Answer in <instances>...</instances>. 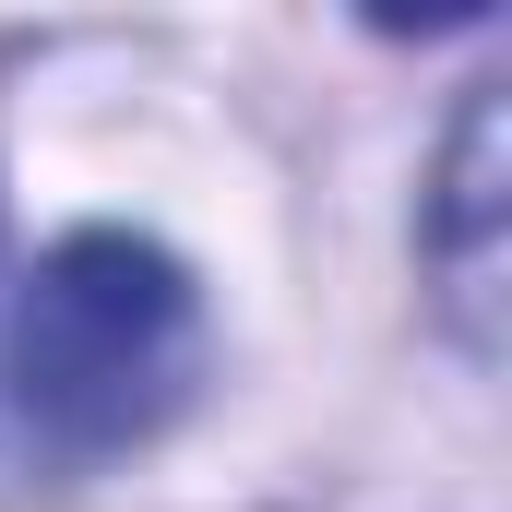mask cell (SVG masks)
Masks as SVG:
<instances>
[{"label": "cell", "mask_w": 512, "mask_h": 512, "mask_svg": "<svg viewBox=\"0 0 512 512\" xmlns=\"http://www.w3.org/2000/svg\"><path fill=\"white\" fill-rule=\"evenodd\" d=\"M191 334H203L191 274L131 227H84L24 274V298L0 322L12 417L36 441H60V453H120L179 405Z\"/></svg>", "instance_id": "obj_1"}, {"label": "cell", "mask_w": 512, "mask_h": 512, "mask_svg": "<svg viewBox=\"0 0 512 512\" xmlns=\"http://www.w3.org/2000/svg\"><path fill=\"white\" fill-rule=\"evenodd\" d=\"M489 227H501V96H477V108H465L453 167H441V227H429L441 286H453V310H465V334H477V346H489V286H501Z\"/></svg>", "instance_id": "obj_2"}]
</instances>
